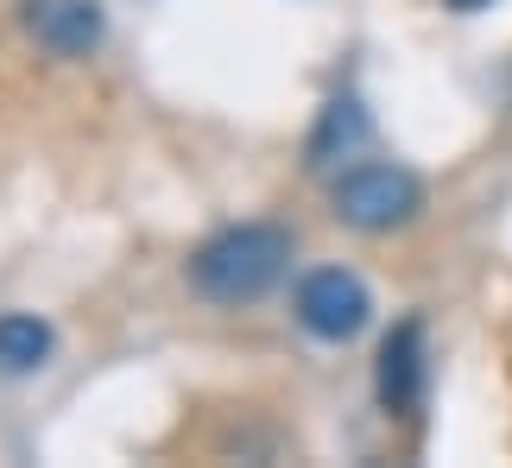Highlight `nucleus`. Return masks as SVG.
I'll list each match as a JSON object with an SVG mask.
<instances>
[{"label": "nucleus", "mask_w": 512, "mask_h": 468, "mask_svg": "<svg viewBox=\"0 0 512 468\" xmlns=\"http://www.w3.org/2000/svg\"><path fill=\"white\" fill-rule=\"evenodd\" d=\"M443 7H456V13H481V7H500V0H443Z\"/></svg>", "instance_id": "6e6552de"}, {"label": "nucleus", "mask_w": 512, "mask_h": 468, "mask_svg": "<svg viewBox=\"0 0 512 468\" xmlns=\"http://www.w3.org/2000/svg\"><path fill=\"white\" fill-rule=\"evenodd\" d=\"M373 140V127H367V114H361V102L354 95H336V102L323 108V121H317V133H310V165H336V159H354Z\"/></svg>", "instance_id": "423d86ee"}, {"label": "nucleus", "mask_w": 512, "mask_h": 468, "mask_svg": "<svg viewBox=\"0 0 512 468\" xmlns=\"http://www.w3.org/2000/svg\"><path fill=\"white\" fill-rule=\"evenodd\" d=\"M329 203H336V222L361 228V234H386V228H405L424 209V184H418V171H405L392 159H367V165L342 171Z\"/></svg>", "instance_id": "f03ea898"}, {"label": "nucleus", "mask_w": 512, "mask_h": 468, "mask_svg": "<svg viewBox=\"0 0 512 468\" xmlns=\"http://www.w3.org/2000/svg\"><path fill=\"white\" fill-rule=\"evenodd\" d=\"M51 323L45 317H32V310H7L0 317V374H32V367H45L51 361Z\"/></svg>", "instance_id": "0eeeda50"}, {"label": "nucleus", "mask_w": 512, "mask_h": 468, "mask_svg": "<svg viewBox=\"0 0 512 468\" xmlns=\"http://www.w3.org/2000/svg\"><path fill=\"white\" fill-rule=\"evenodd\" d=\"M373 386H380V405H386V412H399V418H411V412L424 405V386H430V348H424V323H418V317H405V323L386 336Z\"/></svg>", "instance_id": "20e7f679"}, {"label": "nucleus", "mask_w": 512, "mask_h": 468, "mask_svg": "<svg viewBox=\"0 0 512 468\" xmlns=\"http://www.w3.org/2000/svg\"><path fill=\"white\" fill-rule=\"evenodd\" d=\"M285 266H291V234L272 222H241V228H222L196 247L190 285L209 304H253L285 279Z\"/></svg>", "instance_id": "f257e3e1"}, {"label": "nucleus", "mask_w": 512, "mask_h": 468, "mask_svg": "<svg viewBox=\"0 0 512 468\" xmlns=\"http://www.w3.org/2000/svg\"><path fill=\"white\" fill-rule=\"evenodd\" d=\"M26 32L51 57H89L102 45V7L95 0H38L26 13Z\"/></svg>", "instance_id": "39448f33"}, {"label": "nucleus", "mask_w": 512, "mask_h": 468, "mask_svg": "<svg viewBox=\"0 0 512 468\" xmlns=\"http://www.w3.org/2000/svg\"><path fill=\"white\" fill-rule=\"evenodd\" d=\"M373 317V291L348 266H317L298 279V323L317 342H354Z\"/></svg>", "instance_id": "7ed1b4c3"}]
</instances>
